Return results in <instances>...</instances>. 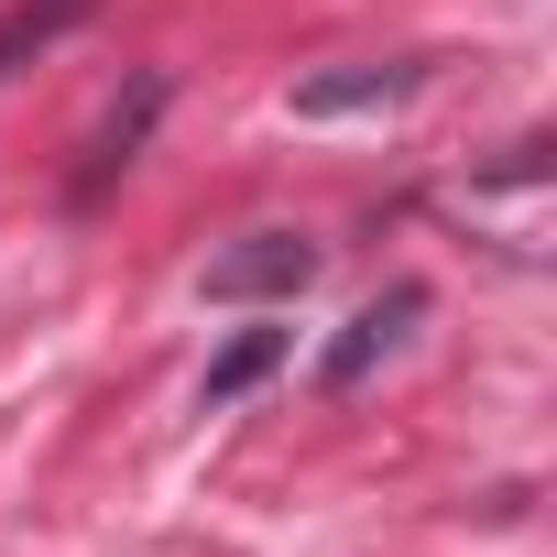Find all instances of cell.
Masks as SVG:
<instances>
[{
	"label": "cell",
	"instance_id": "6da1fadb",
	"mask_svg": "<svg viewBox=\"0 0 557 557\" xmlns=\"http://www.w3.org/2000/svg\"><path fill=\"white\" fill-rule=\"evenodd\" d=\"M307 285H318V251H307L296 230H251L240 251L208 262V296H219V307H240V296H307Z\"/></svg>",
	"mask_w": 557,
	"mask_h": 557
},
{
	"label": "cell",
	"instance_id": "7a4b0ae2",
	"mask_svg": "<svg viewBox=\"0 0 557 557\" xmlns=\"http://www.w3.org/2000/svg\"><path fill=\"white\" fill-rule=\"evenodd\" d=\"M416 318H426V285H394V296H372V307H361V318H350V329L329 339V361H318V383H329V394H350V383H372V361H383V350H394V339H405Z\"/></svg>",
	"mask_w": 557,
	"mask_h": 557
},
{
	"label": "cell",
	"instance_id": "3957f363",
	"mask_svg": "<svg viewBox=\"0 0 557 557\" xmlns=\"http://www.w3.org/2000/svg\"><path fill=\"white\" fill-rule=\"evenodd\" d=\"M273 361H285V329H240V339H230V350L208 361V383H197V405H208V416H219V405H240V394H251V383H262Z\"/></svg>",
	"mask_w": 557,
	"mask_h": 557
},
{
	"label": "cell",
	"instance_id": "277c9868",
	"mask_svg": "<svg viewBox=\"0 0 557 557\" xmlns=\"http://www.w3.org/2000/svg\"><path fill=\"white\" fill-rule=\"evenodd\" d=\"M405 88H416V66H361V77H318V88H296V110L329 121V110H372V99H405Z\"/></svg>",
	"mask_w": 557,
	"mask_h": 557
}]
</instances>
